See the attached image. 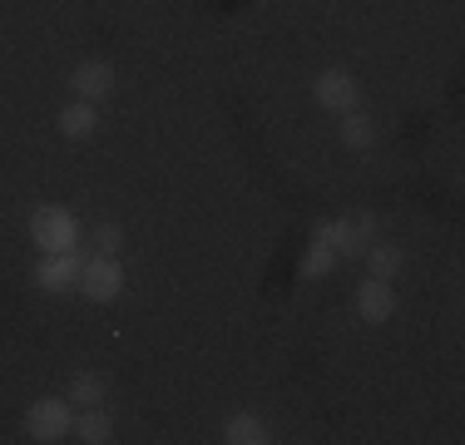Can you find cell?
Wrapping results in <instances>:
<instances>
[{"label":"cell","instance_id":"4","mask_svg":"<svg viewBox=\"0 0 465 445\" xmlns=\"http://www.w3.org/2000/svg\"><path fill=\"white\" fill-rule=\"evenodd\" d=\"M80 267H84V258H80V248L74 252H40V262H35V287L40 292H74L80 287Z\"/></svg>","mask_w":465,"mask_h":445},{"label":"cell","instance_id":"9","mask_svg":"<svg viewBox=\"0 0 465 445\" xmlns=\"http://www.w3.org/2000/svg\"><path fill=\"white\" fill-rule=\"evenodd\" d=\"M317 242H327L337 258H357L361 252V242H357V232H351V222L347 218H331V222H317V232H312Z\"/></svg>","mask_w":465,"mask_h":445},{"label":"cell","instance_id":"13","mask_svg":"<svg viewBox=\"0 0 465 445\" xmlns=\"http://www.w3.org/2000/svg\"><path fill=\"white\" fill-rule=\"evenodd\" d=\"M367 277H386V282H391L396 272H401V248H396V242H367Z\"/></svg>","mask_w":465,"mask_h":445},{"label":"cell","instance_id":"12","mask_svg":"<svg viewBox=\"0 0 465 445\" xmlns=\"http://www.w3.org/2000/svg\"><path fill=\"white\" fill-rule=\"evenodd\" d=\"M341 143L357 149V153H367L376 143V119L361 114V109H347V114H341Z\"/></svg>","mask_w":465,"mask_h":445},{"label":"cell","instance_id":"6","mask_svg":"<svg viewBox=\"0 0 465 445\" xmlns=\"http://www.w3.org/2000/svg\"><path fill=\"white\" fill-rule=\"evenodd\" d=\"M312 99L327 114H347V109H357V80L347 70H322L312 84Z\"/></svg>","mask_w":465,"mask_h":445},{"label":"cell","instance_id":"17","mask_svg":"<svg viewBox=\"0 0 465 445\" xmlns=\"http://www.w3.org/2000/svg\"><path fill=\"white\" fill-rule=\"evenodd\" d=\"M347 222H351V232H357V242L367 248L371 232H376V213H367V208H361V213H357V218H347Z\"/></svg>","mask_w":465,"mask_h":445},{"label":"cell","instance_id":"2","mask_svg":"<svg viewBox=\"0 0 465 445\" xmlns=\"http://www.w3.org/2000/svg\"><path fill=\"white\" fill-rule=\"evenodd\" d=\"M25 436L40 440V445H54V440H70L74 436V400H60V396H45L25 410Z\"/></svg>","mask_w":465,"mask_h":445},{"label":"cell","instance_id":"11","mask_svg":"<svg viewBox=\"0 0 465 445\" xmlns=\"http://www.w3.org/2000/svg\"><path fill=\"white\" fill-rule=\"evenodd\" d=\"M74 436H80L84 445H104L109 436H114L109 410L104 406H80V416H74Z\"/></svg>","mask_w":465,"mask_h":445},{"label":"cell","instance_id":"8","mask_svg":"<svg viewBox=\"0 0 465 445\" xmlns=\"http://www.w3.org/2000/svg\"><path fill=\"white\" fill-rule=\"evenodd\" d=\"M223 440L228 445H268L272 436H268V426H262L252 410H238V416L223 420Z\"/></svg>","mask_w":465,"mask_h":445},{"label":"cell","instance_id":"3","mask_svg":"<svg viewBox=\"0 0 465 445\" xmlns=\"http://www.w3.org/2000/svg\"><path fill=\"white\" fill-rule=\"evenodd\" d=\"M119 292H124V267L119 258H84L80 267V297L84 302H119Z\"/></svg>","mask_w":465,"mask_h":445},{"label":"cell","instance_id":"16","mask_svg":"<svg viewBox=\"0 0 465 445\" xmlns=\"http://www.w3.org/2000/svg\"><path fill=\"white\" fill-rule=\"evenodd\" d=\"M90 242H94V258H119V252H124V232H119L114 222H99Z\"/></svg>","mask_w":465,"mask_h":445},{"label":"cell","instance_id":"1","mask_svg":"<svg viewBox=\"0 0 465 445\" xmlns=\"http://www.w3.org/2000/svg\"><path fill=\"white\" fill-rule=\"evenodd\" d=\"M30 242H35L40 252H74L80 248V222H74L70 208L45 203V208L30 213Z\"/></svg>","mask_w":465,"mask_h":445},{"label":"cell","instance_id":"10","mask_svg":"<svg viewBox=\"0 0 465 445\" xmlns=\"http://www.w3.org/2000/svg\"><path fill=\"white\" fill-rule=\"evenodd\" d=\"M94 129H99V114H94L90 99H74V104L60 109V134L64 139H90Z\"/></svg>","mask_w":465,"mask_h":445},{"label":"cell","instance_id":"15","mask_svg":"<svg viewBox=\"0 0 465 445\" xmlns=\"http://www.w3.org/2000/svg\"><path fill=\"white\" fill-rule=\"evenodd\" d=\"M331 267H337V252L312 238V248H307V258H302V277H327Z\"/></svg>","mask_w":465,"mask_h":445},{"label":"cell","instance_id":"5","mask_svg":"<svg viewBox=\"0 0 465 445\" xmlns=\"http://www.w3.org/2000/svg\"><path fill=\"white\" fill-rule=\"evenodd\" d=\"M114 84H119V74H114V64H109V60H80V64H74V74H70L74 99H90V104L109 99V94H114Z\"/></svg>","mask_w":465,"mask_h":445},{"label":"cell","instance_id":"14","mask_svg":"<svg viewBox=\"0 0 465 445\" xmlns=\"http://www.w3.org/2000/svg\"><path fill=\"white\" fill-rule=\"evenodd\" d=\"M70 400H74V406H99V400H104V376H99V371H74Z\"/></svg>","mask_w":465,"mask_h":445},{"label":"cell","instance_id":"7","mask_svg":"<svg viewBox=\"0 0 465 445\" xmlns=\"http://www.w3.org/2000/svg\"><path fill=\"white\" fill-rule=\"evenodd\" d=\"M357 317L371 321V327H381V321L396 317V287L386 282V277H367V282L357 287Z\"/></svg>","mask_w":465,"mask_h":445}]
</instances>
